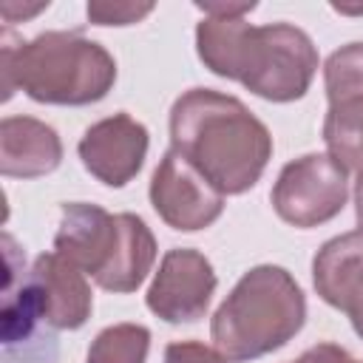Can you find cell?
<instances>
[{
	"label": "cell",
	"mask_w": 363,
	"mask_h": 363,
	"mask_svg": "<svg viewBox=\"0 0 363 363\" xmlns=\"http://www.w3.org/2000/svg\"><path fill=\"white\" fill-rule=\"evenodd\" d=\"M40 323L51 329H79L94 312V295L85 272L57 252L34 258L28 275L20 281Z\"/></svg>",
	"instance_id": "obj_8"
},
{
	"label": "cell",
	"mask_w": 363,
	"mask_h": 363,
	"mask_svg": "<svg viewBox=\"0 0 363 363\" xmlns=\"http://www.w3.org/2000/svg\"><path fill=\"white\" fill-rule=\"evenodd\" d=\"M196 9L204 11V17H247L258 9L255 0H196Z\"/></svg>",
	"instance_id": "obj_19"
},
{
	"label": "cell",
	"mask_w": 363,
	"mask_h": 363,
	"mask_svg": "<svg viewBox=\"0 0 363 363\" xmlns=\"http://www.w3.org/2000/svg\"><path fill=\"white\" fill-rule=\"evenodd\" d=\"M48 9V3H37V6H14V3H6L3 6V17H6V23H20V20H28V17H34V14H40V11H45Z\"/></svg>",
	"instance_id": "obj_22"
},
{
	"label": "cell",
	"mask_w": 363,
	"mask_h": 363,
	"mask_svg": "<svg viewBox=\"0 0 363 363\" xmlns=\"http://www.w3.org/2000/svg\"><path fill=\"white\" fill-rule=\"evenodd\" d=\"M156 6L153 3H130V0H91L88 3V20L94 26H133L145 20Z\"/></svg>",
	"instance_id": "obj_17"
},
{
	"label": "cell",
	"mask_w": 363,
	"mask_h": 363,
	"mask_svg": "<svg viewBox=\"0 0 363 363\" xmlns=\"http://www.w3.org/2000/svg\"><path fill=\"white\" fill-rule=\"evenodd\" d=\"M119 216V247L111 267L94 281L99 289L113 295L136 292L156 264V235L136 213H116Z\"/></svg>",
	"instance_id": "obj_13"
},
{
	"label": "cell",
	"mask_w": 363,
	"mask_h": 363,
	"mask_svg": "<svg viewBox=\"0 0 363 363\" xmlns=\"http://www.w3.org/2000/svg\"><path fill=\"white\" fill-rule=\"evenodd\" d=\"M170 147L221 196L258 184L272 159L269 128L233 94L190 88L170 108Z\"/></svg>",
	"instance_id": "obj_1"
},
{
	"label": "cell",
	"mask_w": 363,
	"mask_h": 363,
	"mask_svg": "<svg viewBox=\"0 0 363 363\" xmlns=\"http://www.w3.org/2000/svg\"><path fill=\"white\" fill-rule=\"evenodd\" d=\"M363 281V233L352 230L329 238L312 258V284L323 303L346 309Z\"/></svg>",
	"instance_id": "obj_12"
},
{
	"label": "cell",
	"mask_w": 363,
	"mask_h": 363,
	"mask_svg": "<svg viewBox=\"0 0 363 363\" xmlns=\"http://www.w3.org/2000/svg\"><path fill=\"white\" fill-rule=\"evenodd\" d=\"M3 102L23 91L40 105H94L116 82L113 54L82 31H43L17 40L9 28L0 40Z\"/></svg>",
	"instance_id": "obj_2"
},
{
	"label": "cell",
	"mask_w": 363,
	"mask_h": 363,
	"mask_svg": "<svg viewBox=\"0 0 363 363\" xmlns=\"http://www.w3.org/2000/svg\"><path fill=\"white\" fill-rule=\"evenodd\" d=\"M343 312L349 315L354 335L363 340V281H360V286L354 289V295L349 298V303H346V309H343Z\"/></svg>",
	"instance_id": "obj_21"
},
{
	"label": "cell",
	"mask_w": 363,
	"mask_h": 363,
	"mask_svg": "<svg viewBox=\"0 0 363 363\" xmlns=\"http://www.w3.org/2000/svg\"><path fill=\"white\" fill-rule=\"evenodd\" d=\"M156 216L179 233H199L224 213V196L173 147L162 156L147 187Z\"/></svg>",
	"instance_id": "obj_6"
},
{
	"label": "cell",
	"mask_w": 363,
	"mask_h": 363,
	"mask_svg": "<svg viewBox=\"0 0 363 363\" xmlns=\"http://www.w3.org/2000/svg\"><path fill=\"white\" fill-rule=\"evenodd\" d=\"M164 363H230L216 346L201 340H173L164 349Z\"/></svg>",
	"instance_id": "obj_18"
},
{
	"label": "cell",
	"mask_w": 363,
	"mask_h": 363,
	"mask_svg": "<svg viewBox=\"0 0 363 363\" xmlns=\"http://www.w3.org/2000/svg\"><path fill=\"white\" fill-rule=\"evenodd\" d=\"M269 201L275 216L289 227H320L346 207L349 173L329 153H303L281 167Z\"/></svg>",
	"instance_id": "obj_5"
},
{
	"label": "cell",
	"mask_w": 363,
	"mask_h": 363,
	"mask_svg": "<svg viewBox=\"0 0 363 363\" xmlns=\"http://www.w3.org/2000/svg\"><path fill=\"white\" fill-rule=\"evenodd\" d=\"M150 147L147 128L130 113L119 111L85 128L77 153L82 167L105 187H125L145 167Z\"/></svg>",
	"instance_id": "obj_9"
},
{
	"label": "cell",
	"mask_w": 363,
	"mask_h": 363,
	"mask_svg": "<svg viewBox=\"0 0 363 363\" xmlns=\"http://www.w3.org/2000/svg\"><path fill=\"white\" fill-rule=\"evenodd\" d=\"M295 363H357V360L337 343H315Z\"/></svg>",
	"instance_id": "obj_20"
},
{
	"label": "cell",
	"mask_w": 363,
	"mask_h": 363,
	"mask_svg": "<svg viewBox=\"0 0 363 363\" xmlns=\"http://www.w3.org/2000/svg\"><path fill=\"white\" fill-rule=\"evenodd\" d=\"M323 145L346 173H354V179L363 176V99H346L326 108Z\"/></svg>",
	"instance_id": "obj_14"
},
{
	"label": "cell",
	"mask_w": 363,
	"mask_h": 363,
	"mask_svg": "<svg viewBox=\"0 0 363 363\" xmlns=\"http://www.w3.org/2000/svg\"><path fill=\"white\" fill-rule=\"evenodd\" d=\"M354 218L363 233V176H357V182H354Z\"/></svg>",
	"instance_id": "obj_23"
},
{
	"label": "cell",
	"mask_w": 363,
	"mask_h": 363,
	"mask_svg": "<svg viewBox=\"0 0 363 363\" xmlns=\"http://www.w3.org/2000/svg\"><path fill=\"white\" fill-rule=\"evenodd\" d=\"M62 162L60 133L37 116H3L0 122V173L6 179L48 176Z\"/></svg>",
	"instance_id": "obj_11"
},
{
	"label": "cell",
	"mask_w": 363,
	"mask_h": 363,
	"mask_svg": "<svg viewBox=\"0 0 363 363\" xmlns=\"http://www.w3.org/2000/svg\"><path fill=\"white\" fill-rule=\"evenodd\" d=\"M119 247V216L99 204L71 201L60 210L54 252L79 267L94 281L111 267Z\"/></svg>",
	"instance_id": "obj_10"
},
{
	"label": "cell",
	"mask_w": 363,
	"mask_h": 363,
	"mask_svg": "<svg viewBox=\"0 0 363 363\" xmlns=\"http://www.w3.org/2000/svg\"><path fill=\"white\" fill-rule=\"evenodd\" d=\"M306 323V295L289 269H247L210 320L213 346L230 363H250L284 349Z\"/></svg>",
	"instance_id": "obj_3"
},
{
	"label": "cell",
	"mask_w": 363,
	"mask_h": 363,
	"mask_svg": "<svg viewBox=\"0 0 363 363\" xmlns=\"http://www.w3.org/2000/svg\"><path fill=\"white\" fill-rule=\"evenodd\" d=\"M323 88L329 105L363 99V43H349L323 62Z\"/></svg>",
	"instance_id": "obj_16"
},
{
	"label": "cell",
	"mask_w": 363,
	"mask_h": 363,
	"mask_svg": "<svg viewBox=\"0 0 363 363\" xmlns=\"http://www.w3.org/2000/svg\"><path fill=\"white\" fill-rule=\"evenodd\" d=\"M150 329L142 323L105 326L88 346L85 363H147Z\"/></svg>",
	"instance_id": "obj_15"
},
{
	"label": "cell",
	"mask_w": 363,
	"mask_h": 363,
	"mask_svg": "<svg viewBox=\"0 0 363 363\" xmlns=\"http://www.w3.org/2000/svg\"><path fill=\"white\" fill-rule=\"evenodd\" d=\"M315 74L318 48L303 28L292 23L247 26L233 82L267 102H295L306 96Z\"/></svg>",
	"instance_id": "obj_4"
},
{
	"label": "cell",
	"mask_w": 363,
	"mask_h": 363,
	"mask_svg": "<svg viewBox=\"0 0 363 363\" xmlns=\"http://www.w3.org/2000/svg\"><path fill=\"white\" fill-rule=\"evenodd\" d=\"M216 286L218 278L204 252L193 247H173L162 255L145 292V303L164 323H196L207 315Z\"/></svg>",
	"instance_id": "obj_7"
}]
</instances>
